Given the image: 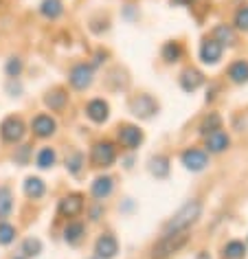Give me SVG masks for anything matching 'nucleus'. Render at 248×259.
Wrapping results in <instances>:
<instances>
[{
	"instance_id": "f257e3e1",
	"label": "nucleus",
	"mask_w": 248,
	"mask_h": 259,
	"mask_svg": "<svg viewBox=\"0 0 248 259\" xmlns=\"http://www.w3.org/2000/svg\"><path fill=\"white\" fill-rule=\"evenodd\" d=\"M202 211V204L198 202V200H193V202H187L182 209L176 213L174 220H169L167 226H165V235H169V233H178V231H185L187 226H191L195 220H198Z\"/></svg>"
},
{
	"instance_id": "f03ea898",
	"label": "nucleus",
	"mask_w": 248,
	"mask_h": 259,
	"mask_svg": "<svg viewBox=\"0 0 248 259\" xmlns=\"http://www.w3.org/2000/svg\"><path fill=\"white\" fill-rule=\"evenodd\" d=\"M187 239H189L187 229L185 231H178V233H169V235H162L160 242L154 246V259H165V257H169L172 252L182 248V246L187 244Z\"/></svg>"
},
{
	"instance_id": "7ed1b4c3",
	"label": "nucleus",
	"mask_w": 248,
	"mask_h": 259,
	"mask_svg": "<svg viewBox=\"0 0 248 259\" xmlns=\"http://www.w3.org/2000/svg\"><path fill=\"white\" fill-rule=\"evenodd\" d=\"M0 137H3L5 143H18L24 137V123L16 116H9L0 123Z\"/></svg>"
},
{
	"instance_id": "20e7f679",
	"label": "nucleus",
	"mask_w": 248,
	"mask_h": 259,
	"mask_svg": "<svg viewBox=\"0 0 248 259\" xmlns=\"http://www.w3.org/2000/svg\"><path fill=\"white\" fill-rule=\"evenodd\" d=\"M70 86L77 90H86L90 83H93V66H86V64H77V66L70 70L68 75Z\"/></svg>"
},
{
	"instance_id": "39448f33",
	"label": "nucleus",
	"mask_w": 248,
	"mask_h": 259,
	"mask_svg": "<svg viewBox=\"0 0 248 259\" xmlns=\"http://www.w3.org/2000/svg\"><path fill=\"white\" fill-rule=\"evenodd\" d=\"M114 156H116V152H114V145L112 143H97L93 147V154H90V158H93V163L97 167L112 165L114 163Z\"/></svg>"
},
{
	"instance_id": "423d86ee",
	"label": "nucleus",
	"mask_w": 248,
	"mask_h": 259,
	"mask_svg": "<svg viewBox=\"0 0 248 259\" xmlns=\"http://www.w3.org/2000/svg\"><path fill=\"white\" fill-rule=\"evenodd\" d=\"M31 127H33V134H35V137L47 139V137H51V134L55 132L57 123H55L53 116H49V114H37L35 119L31 121Z\"/></svg>"
},
{
	"instance_id": "0eeeda50",
	"label": "nucleus",
	"mask_w": 248,
	"mask_h": 259,
	"mask_svg": "<svg viewBox=\"0 0 248 259\" xmlns=\"http://www.w3.org/2000/svg\"><path fill=\"white\" fill-rule=\"evenodd\" d=\"M81 209H84V198L79 193H70V196L60 200V215H64V218L79 215Z\"/></svg>"
},
{
	"instance_id": "6e6552de",
	"label": "nucleus",
	"mask_w": 248,
	"mask_h": 259,
	"mask_svg": "<svg viewBox=\"0 0 248 259\" xmlns=\"http://www.w3.org/2000/svg\"><path fill=\"white\" fill-rule=\"evenodd\" d=\"M119 141H121L123 147H128V150H134V147L141 145L143 132H141L139 127H134V125H123L119 130Z\"/></svg>"
},
{
	"instance_id": "1a4fd4ad",
	"label": "nucleus",
	"mask_w": 248,
	"mask_h": 259,
	"mask_svg": "<svg viewBox=\"0 0 248 259\" xmlns=\"http://www.w3.org/2000/svg\"><path fill=\"white\" fill-rule=\"evenodd\" d=\"M116 250H119V244H116V239L112 235H101L97 239V246H95V252L99 259H110L116 255Z\"/></svg>"
},
{
	"instance_id": "9d476101",
	"label": "nucleus",
	"mask_w": 248,
	"mask_h": 259,
	"mask_svg": "<svg viewBox=\"0 0 248 259\" xmlns=\"http://www.w3.org/2000/svg\"><path fill=\"white\" fill-rule=\"evenodd\" d=\"M132 112L136 116H141V119H149V116L156 112V103L149 95H141L139 99L132 101Z\"/></svg>"
},
{
	"instance_id": "9b49d317",
	"label": "nucleus",
	"mask_w": 248,
	"mask_h": 259,
	"mask_svg": "<svg viewBox=\"0 0 248 259\" xmlns=\"http://www.w3.org/2000/svg\"><path fill=\"white\" fill-rule=\"evenodd\" d=\"M182 163H185L187 169L191 171H200L206 167V154L200 152V150H187L182 154Z\"/></svg>"
},
{
	"instance_id": "f8f14e48",
	"label": "nucleus",
	"mask_w": 248,
	"mask_h": 259,
	"mask_svg": "<svg viewBox=\"0 0 248 259\" xmlns=\"http://www.w3.org/2000/svg\"><path fill=\"white\" fill-rule=\"evenodd\" d=\"M108 103L103 101V99H93L86 106V114H88V119L90 121H95V123H103L108 119Z\"/></svg>"
},
{
	"instance_id": "ddd939ff",
	"label": "nucleus",
	"mask_w": 248,
	"mask_h": 259,
	"mask_svg": "<svg viewBox=\"0 0 248 259\" xmlns=\"http://www.w3.org/2000/svg\"><path fill=\"white\" fill-rule=\"evenodd\" d=\"M220 55H222V44H220L218 40H206L204 44H202V49H200L202 62L215 64V62L220 60Z\"/></svg>"
},
{
	"instance_id": "4468645a",
	"label": "nucleus",
	"mask_w": 248,
	"mask_h": 259,
	"mask_svg": "<svg viewBox=\"0 0 248 259\" xmlns=\"http://www.w3.org/2000/svg\"><path fill=\"white\" fill-rule=\"evenodd\" d=\"M112 189H114V180L110 176H101V178H97L93 183V196L99 198V200L108 198L110 193H112Z\"/></svg>"
},
{
	"instance_id": "2eb2a0df",
	"label": "nucleus",
	"mask_w": 248,
	"mask_h": 259,
	"mask_svg": "<svg viewBox=\"0 0 248 259\" xmlns=\"http://www.w3.org/2000/svg\"><path fill=\"white\" fill-rule=\"evenodd\" d=\"M226 145H228V137L222 132V130H215V132H211L206 137L209 152H222V150H226Z\"/></svg>"
},
{
	"instance_id": "dca6fc26",
	"label": "nucleus",
	"mask_w": 248,
	"mask_h": 259,
	"mask_svg": "<svg viewBox=\"0 0 248 259\" xmlns=\"http://www.w3.org/2000/svg\"><path fill=\"white\" fill-rule=\"evenodd\" d=\"M44 191H47V187H44V183L40 178H27L24 180V193H27L29 198H33V200H37V198H42L44 196Z\"/></svg>"
},
{
	"instance_id": "f3484780",
	"label": "nucleus",
	"mask_w": 248,
	"mask_h": 259,
	"mask_svg": "<svg viewBox=\"0 0 248 259\" xmlns=\"http://www.w3.org/2000/svg\"><path fill=\"white\" fill-rule=\"evenodd\" d=\"M84 233H86V229H84L81 222H70L66 229H64V239H66L68 244H79Z\"/></svg>"
},
{
	"instance_id": "a211bd4d",
	"label": "nucleus",
	"mask_w": 248,
	"mask_h": 259,
	"mask_svg": "<svg viewBox=\"0 0 248 259\" xmlns=\"http://www.w3.org/2000/svg\"><path fill=\"white\" fill-rule=\"evenodd\" d=\"M40 11H42L44 18H49V20H55V18L62 16L64 7H62L60 0H44V3L40 5Z\"/></svg>"
},
{
	"instance_id": "6ab92c4d",
	"label": "nucleus",
	"mask_w": 248,
	"mask_h": 259,
	"mask_svg": "<svg viewBox=\"0 0 248 259\" xmlns=\"http://www.w3.org/2000/svg\"><path fill=\"white\" fill-rule=\"evenodd\" d=\"M14 209V198H11L9 187H0V220H5Z\"/></svg>"
},
{
	"instance_id": "aec40b11",
	"label": "nucleus",
	"mask_w": 248,
	"mask_h": 259,
	"mask_svg": "<svg viewBox=\"0 0 248 259\" xmlns=\"http://www.w3.org/2000/svg\"><path fill=\"white\" fill-rule=\"evenodd\" d=\"M228 77L235 83H244L248 81V62H235L231 68H228Z\"/></svg>"
},
{
	"instance_id": "412c9836",
	"label": "nucleus",
	"mask_w": 248,
	"mask_h": 259,
	"mask_svg": "<svg viewBox=\"0 0 248 259\" xmlns=\"http://www.w3.org/2000/svg\"><path fill=\"white\" fill-rule=\"evenodd\" d=\"M202 81L204 79H202V75L198 73V70H187V73L182 75V79H180V83H182V88L185 90H195Z\"/></svg>"
},
{
	"instance_id": "4be33fe9",
	"label": "nucleus",
	"mask_w": 248,
	"mask_h": 259,
	"mask_svg": "<svg viewBox=\"0 0 248 259\" xmlns=\"http://www.w3.org/2000/svg\"><path fill=\"white\" fill-rule=\"evenodd\" d=\"M44 103H47L51 110H62L64 106H66V95H64L62 90H53V93H49V95H47Z\"/></svg>"
},
{
	"instance_id": "5701e85b",
	"label": "nucleus",
	"mask_w": 248,
	"mask_h": 259,
	"mask_svg": "<svg viewBox=\"0 0 248 259\" xmlns=\"http://www.w3.org/2000/svg\"><path fill=\"white\" fill-rule=\"evenodd\" d=\"M35 163L40 169H49V167H53L55 163V152L51 150V147H44V150H40V154H37Z\"/></svg>"
},
{
	"instance_id": "b1692460",
	"label": "nucleus",
	"mask_w": 248,
	"mask_h": 259,
	"mask_svg": "<svg viewBox=\"0 0 248 259\" xmlns=\"http://www.w3.org/2000/svg\"><path fill=\"white\" fill-rule=\"evenodd\" d=\"M149 169H152V174L156 178H165L169 174V165H167V158L162 156H156L152 158V165H149Z\"/></svg>"
},
{
	"instance_id": "393cba45",
	"label": "nucleus",
	"mask_w": 248,
	"mask_h": 259,
	"mask_svg": "<svg viewBox=\"0 0 248 259\" xmlns=\"http://www.w3.org/2000/svg\"><path fill=\"white\" fill-rule=\"evenodd\" d=\"M244 252H246V248H244V244L241 242H228L224 246V257L226 259H241L244 257Z\"/></svg>"
},
{
	"instance_id": "a878e982",
	"label": "nucleus",
	"mask_w": 248,
	"mask_h": 259,
	"mask_svg": "<svg viewBox=\"0 0 248 259\" xmlns=\"http://www.w3.org/2000/svg\"><path fill=\"white\" fill-rule=\"evenodd\" d=\"M14 239H16V229L5 220H0V244H11Z\"/></svg>"
},
{
	"instance_id": "bb28decb",
	"label": "nucleus",
	"mask_w": 248,
	"mask_h": 259,
	"mask_svg": "<svg viewBox=\"0 0 248 259\" xmlns=\"http://www.w3.org/2000/svg\"><path fill=\"white\" fill-rule=\"evenodd\" d=\"M40 250H42L40 239H33V237L24 239V244H22V252H24V255H27V257H35Z\"/></svg>"
},
{
	"instance_id": "cd10ccee",
	"label": "nucleus",
	"mask_w": 248,
	"mask_h": 259,
	"mask_svg": "<svg viewBox=\"0 0 248 259\" xmlns=\"http://www.w3.org/2000/svg\"><path fill=\"white\" fill-rule=\"evenodd\" d=\"M81 163H84V154L75 152L73 156L66 158V169H68L70 174H79V171H81Z\"/></svg>"
},
{
	"instance_id": "c85d7f7f",
	"label": "nucleus",
	"mask_w": 248,
	"mask_h": 259,
	"mask_svg": "<svg viewBox=\"0 0 248 259\" xmlns=\"http://www.w3.org/2000/svg\"><path fill=\"white\" fill-rule=\"evenodd\" d=\"M180 47L178 44H174V42H169V44H165V49H162V57H165L167 62H176L180 57Z\"/></svg>"
},
{
	"instance_id": "c756f323",
	"label": "nucleus",
	"mask_w": 248,
	"mask_h": 259,
	"mask_svg": "<svg viewBox=\"0 0 248 259\" xmlns=\"http://www.w3.org/2000/svg\"><path fill=\"white\" fill-rule=\"evenodd\" d=\"M235 27L241 31H248V7H241L237 14H235Z\"/></svg>"
},
{
	"instance_id": "7c9ffc66",
	"label": "nucleus",
	"mask_w": 248,
	"mask_h": 259,
	"mask_svg": "<svg viewBox=\"0 0 248 259\" xmlns=\"http://www.w3.org/2000/svg\"><path fill=\"white\" fill-rule=\"evenodd\" d=\"M215 130H220V116L218 114H211L204 123H202V132L211 134V132H215Z\"/></svg>"
},
{
	"instance_id": "2f4dec72",
	"label": "nucleus",
	"mask_w": 248,
	"mask_h": 259,
	"mask_svg": "<svg viewBox=\"0 0 248 259\" xmlns=\"http://www.w3.org/2000/svg\"><path fill=\"white\" fill-rule=\"evenodd\" d=\"M22 70V62L18 60V57H11V60L7 62V75L9 77H18Z\"/></svg>"
},
{
	"instance_id": "473e14b6",
	"label": "nucleus",
	"mask_w": 248,
	"mask_h": 259,
	"mask_svg": "<svg viewBox=\"0 0 248 259\" xmlns=\"http://www.w3.org/2000/svg\"><path fill=\"white\" fill-rule=\"evenodd\" d=\"M215 35L222 37V42H224V44H233L235 42V35H233V31L228 27H218V29H215Z\"/></svg>"
},
{
	"instance_id": "72a5a7b5",
	"label": "nucleus",
	"mask_w": 248,
	"mask_h": 259,
	"mask_svg": "<svg viewBox=\"0 0 248 259\" xmlns=\"http://www.w3.org/2000/svg\"><path fill=\"white\" fill-rule=\"evenodd\" d=\"M176 5H191V0H172Z\"/></svg>"
}]
</instances>
